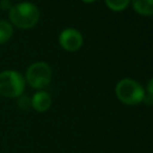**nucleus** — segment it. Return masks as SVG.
Here are the masks:
<instances>
[{
	"instance_id": "14",
	"label": "nucleus",
	"mask_w": 153,
	"mask_h": 153,
	"mask_svg": "<svg viewBox=\"0 0 153 153\" xmlns=\"http://www.w3.org/2000/svg\"><path fill=\"white\" fill-rule=\"evenodd\" d=\"M83 2H87V3H91V2H94L96 1V0H82Z\"/></svg>"
},
{
	"instance_id": "13",
	"label": "nucleus",
	"mask_w": 153,
	"mask_h": 153,
	"mask_svg": "<svg viewBox=\"0 0 153 153\" xmlns=\"http://www.w3.org/2000/svg\"><path fill=\"white\" fill-rule=\"evenodd\" d=\"M0 5H1L2 8H10V7H12V6H10V2L8 1V0H1V1H0Z\"/></svg>"
},
{
	"instance_id": "7",
	"label": "nucleus",
	"mask_w": 153,
	"mask_h": 153,
	"mask_svg": "<svg viewBox=\"0 0 153 153\" xmlns=\"http://www.w3.org/2000/svg\"><path fill=\"white\" fill-rule=\"evenodd\" d=\"M132 5L139 14L145 16L153 15V0H132Z\"/></svg>"
},
{
	"instance_id": "6",
	"label": "nucleus",
	"mask_w": 153,
	"mask_h": 153,
	"mask_svg": "<svg viewBox=\"0 0 153 153\" xmlns=\"http://www.w3.org/2000/svg\"><path fill=\"white\" fill-rule=\"evenodd\" d=\"M30 100L31 108H33L38 113H46L52 105V98H51L50 94L43 90L34 93Z\"/></svg>"
},
{
	"instance_id": "1",
	"label": "nucleus",
	"mask_w": 153,
	"mask_h": 153,
	"mask_svg": "<svg viewBox=\"0 0 153 153\" xmlns=\"http://www.w3.org/2000/svg\"><path fill=\"white\" fill-rule=\"evenodd\" d=\"M10 20L15 26L21 29H29L36 26L40 19V10L31 2H20L10 10Z\"/></svg>"
},
{
	"instance_id": "8",
	"label": "nucleus",
	"mask_w": 153,
	"mask_h": 153,
	"mask_svg": "<svg viewBox=\"0 0 153 153\" xmlns=\"http://www.w3.org/2000/svg\"><path fill=\"white\" fill-rule=\"evenodd\" d=\"M14 28L12 24L5 20H0V45L6 43L13 36Z\"/></svg>"
},
{
	"instance_id": "2",
	"label": "nucleus",
	"mask_w": 153,
	"mask_h": 153,
	"mask_svg": "<svg viewBox=\"0 0 153 153\" xmlns=\"http://www.w3.org/2000/svg\"><path fill=\"white\" fill-rule=\"evenodd\" d=\"M25 77L15 70L0 72V95L6 98H19L24 94Z\"/></svg>"
},
{
	"instance_id": "12",
	"label": "nucleus",
	"mask_w": 153,
	"mask_h": 153,
	"mask_svg": "<svg viewBox=\"0 0 153 153\" xmlns=\"http://www.w3.org/2000/svg\"><path fill=\"white\" fill-rule=\"evenodd\" d=\"M147 91H148V94H150V95H152V96H153V78L150 79L149 82H148Z\"/></svg>"
},
{
	"instance_id": "5",
	"label": "nucleus",
	"mask_w": 153,
	"mask_h": 153,
	"mask_svg": "<svg viewBox=\"0 0 153 153\" xmlns=\"http://www.w3.org/2000/svg\"><path fill=\"white\" fill-rule=\"evenodd\" d=\"M59 41L65 50L73 52V51H77L82 46L83 39L81 33L77 29L66 28L61 32Z\"/></svg>"
},
{
	"instance_id": "9",
	"label": "nucleus",
	"mask_w": 153,
	"mask_h": 153,
	"mask_svg": "<svg viewBox=\"0 0 153 153\" xmlns=\"http://www.w3.org/2000/svg\"><path fill=\"white\" fill-rule=\"evenodd\" d=\"M105 2H106L107 6L111 10L120 12V10H123L124 8H126V6L130 2V0H105Z\"/></svg>"
},
{
	"instance_id": "11",
	"label": "nucleus",
	"mask_w": 153,
	"mask_h": 153,
	"mask_svg": "<svg viewBox=\"0 0 153 153\" xmlns=\"http://www.w3.org/2000/svg\"><path fill=\"white\" fill-rule=\"evenodd\" d=\"M143 101L146 103V104H148V105L152 104V103H153V96H152V95H150V94H147V95L145 94Z\"/></svg>"
},
{
	"instance_id": "4",
	"label": "nucleus",
	"mask_w": 153,
	"mask_h": 153,
	"mask_svg": "<svg viewBox=\"0 0 153 153\" xmlns=\"http://www.w3.org/2000/svg\"><path fill=\"white\" fill-rule=\"evenodd\" d=\"M52 79V69L47 62H36L27 68L25 81L32 89L43 90L50 83Z\"/></svg>"
},
{
	"instance_id": "10",
	"label": "nucleus",
	"mask_w": 153,
	"mask_h": 153,
	"mask_svg": "<svg viewBox=\"0 0 153 153\" xmlns=\"http://www.w3.org/2000/svg\"><path fill=\"white\" fill-rule=\"evenodd\" d=\"M17 106L23 111H28L31 108V100L29 97L27 96H20L19 98H17Z\"/></svg>"
},
{
	"instance_id": "3",
	"label": "nucleus",
	"mask_w": 153,
	"mask_h": 153,
	"mask_svg": "<svg viewBox=\"0 0 153 153\" xmlns=\"http://www.w3.org/2000/svg\"><path fill=\"white\" fill-rule=\"evenodd\" d=\"M116 95L124 104L137 105L143 101L145 91L137 81L130 78H124L118 82L116 87Z\"/></svg>"
}]
</instances>
